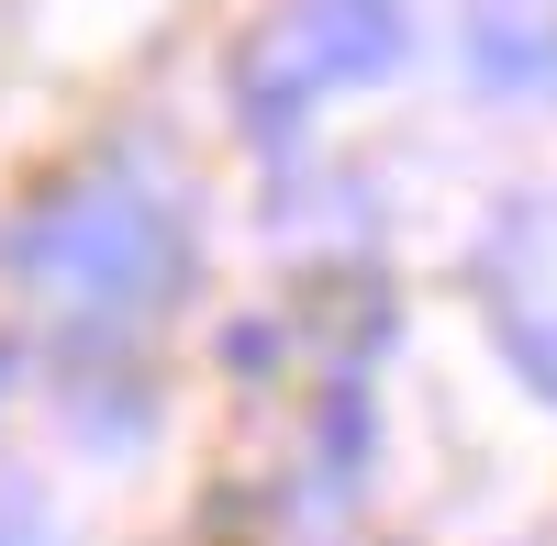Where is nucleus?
Wrapping results in <instances>:
<instances>
[{
    "label": "nucleus",
    "instance_id": "f03ea898",
    "mask_svg": "<svg viewBox=\"0 0 557 546\" xmlns=\"http://www.w3.org/2000/svg\"><path fill=\"white\" fill-rule=\"evenodd\" d=\"M401 57V0H290L235 67V101L257 123H290L323 89H357Z\"/></svg>",
    "mask_w": 557,
    "mask_h": 546
},
{
    "label": "nucleus",
    "instance_id": "7ed1b4c3",
    "mask_svg": "<svg viewBox=\"0 0 557 546\" xmlns=\"http://www.w3.org/2000/svg\"><path fill=\"white\" fill-rule=\"evenodd\" d=\"M0 546H45V513H34V502H12V491H0Z\"/></svg>",
    "mask_w": 557,
    "mask_h": 546
},
{
    "label": "nucleus",
    "instance_id": "f257e3e1",
    "mask_svg": "<svg viewBox=\"0 0 557 546\" xmlns=\"http://www.w3.org/2000/svg\"><path fill=\"white\" fill-rule=\"evenodd\" d=\"M12 268L89 301V312H123V301H157L178 280V223L146 190H123V178H78V190H57L45 212L12 223Z\"/></svg>",
    "mask_w": 557,
    "mask_h": 546
}]
</instances>
